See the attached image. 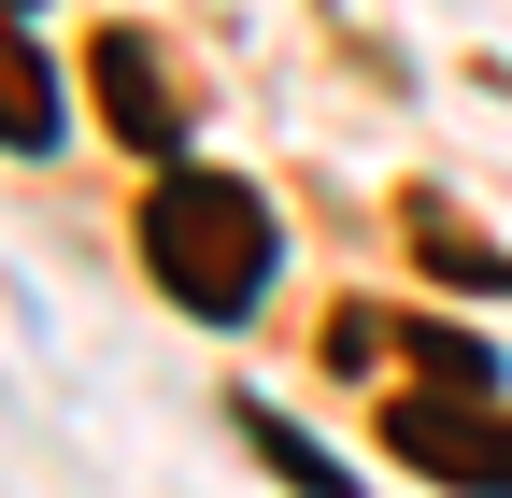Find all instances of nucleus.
<instances>
[{"label": "nucleus", "mask_w": 512, "mask_h": 498, "mask_svg": "<svg viewBox=\"0 0 512 498\" xmlns=\"http://www.w3.org/2000/svg\"><path fill=\"white\" fill-rule=\"evenodd\" d=\"M143 257L185 314H256V285H271V200H256L242 171H200L171 157L143 185Z\"/></svg>", "instance_id": "obj_1"}, {"label": "nucleus", "mask_w": 512, "mask_h": 498, "mask_svg": "<svg viewBox=\"0 0 512 498\" xmlns=\"http://www.w3.org/2000/svg\"><path fill=\"white\" fill-rule=\"evenodd\" d=\"M100 100H114V129H157V143H171V86H157V57L128 43V29L100 43Z\"/></svg>", "instance_id": "obj_4"}, {"label": "nucleus", "mask_w": 512, "mask_h": 498, "mask_svg": "<svg viewBox=\"0 0 512 498\" xmlns=\"http://www.w3.org/2000/svg\"><path fill=\"white\" fill-rule=\"evenodd\" d=\"M384 442H399L413 470H441V484H484V498H512V413H456V399H399L384 413Z\"/></svg>", "instance_id": "obj_2"}, {"label": "nucleus", "mask_w": 512, "mask_h": 498, "mask_svg": "<svg viewBox=\"0 0 512 498\" xmlns=\"http://www.w3.org/2000/svg\"><path fill=\"white\" fill-rule=\"evenodd\" d=\"M0 143H15V157L57 143V86H43V57H29L15 29H0Z\"/></svg>", "instance_id": "obj_3"}, {"label": "nucleus", "mask_w": 512, "mask_h": 498, "mask_svg": "<svg viewBox=\"0 0 512 498\" xmlns=\"http://www.w3.org/2000/svg\"><path fill=\"white\" fill-rule=\"evenodd\" d=\"M0 15H29V0H0Z\"/></svg>", "instance_id": "obj_6"}, {"label": "nucleus", "mask_w": 512, "mask_h": 498, "mask_svg": "<svg viewBox=\"0 0 512 498\" xmlns=\"http://www.w3.org/2000/svg\"><path fill=\"white\" fill-rule=\"evenodd\" d=\"M242 427H256V456H271V470H285L299 498H342V484H356V470H342L328 442H299V427H285V413H242Z\"/></svg>", "instance_id": "obj_5"}]
</instances>
